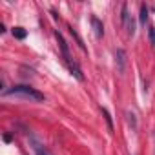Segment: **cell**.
Masks as SVG:
<instances>
[{
  "instance_id": "1",
  "label": "cell",
  "mask_w": 155,
  "mask_h": 155,
  "mask_svg": "<svg viewBox=\"0 0 155 155\" xmlns=\"http://www.w3.org/2000/svg\"><path fill=\"white\" fill-rule=\"evenodd\" d=\"M4 95H11V97H20V99H26V101H35V102H42V101H44V93L37 91L35 88L24 86V84L13 86L11 90L4 91Z\"/></svg>"
},
{
  "instance_id": "2",
  "label": "cell",
  "mask_w": 155,
  "mask_h": 155,
  "mask_svg": "<svg viewBox=\"0 0 155 155\" xmlns=\"http://www.w3.org/2000/svg\"><path fill=\"white\" fill-rule=\"evenodd\" d=\"M120 18H122L124 28H126V33H128V35H133V33H135V22H133L131 15L128 13V6H126V4L122 6V15H120Z\"/></svg>"
},
{
  "instance_id": "3",
  "label": "cell",
  "mask_w": 155,
  "mask_h": 155,
  "mask_svg": "<svg viewBox=\"0 0 155 155\" xmlns=\"http://www.w3.org/2000/svg\"><path fill=\"white\" fill-rule=\"evenodd\" d=\"M66 64H68V68H69L71 75L75 77L77 81H84V75H82V69H81V66L77 64L75 60H69V62H66Z\"/></svg>"
},
{
  "instance_id": "4",
  "label": "cell",
  "mask_w": 155,
  "mask_h": 155,
  "mask_svg": "<svg viewBox=\"0 0 155 155\" xmlns=\"http://www.w3.org/2000/svg\"><path fill=\"white\" fill-rule=\"evenodd\" d=\"M115 58H117V68L120 73H124L126 69V51L124 49H117L115 51Z\"/></svg>"
},
{
  "instance_id": "5",
  "label": "cell",
  "mask_w": 155,
  "mask_h": 155,
  "mask_svg": "<svg viewBox=\"0 0 155 155\" xmlns=\"http://www.w3.org/2000/svg\"><path fill=\"white\" fill-rule=\"evenodd\" d=\"M55 37H57V40H58V44H60V49H62V57H64V60H66V62H69V60H71V57H69V51H68V44H66L64 37H62L58 31L55 33Z\"/></svg>"
},
{
  "instance_id": "6",
  "label": "cell",
  "mask_w": 155,
  "mask_h": 155,
  "mask_svg": "<svg viewBox=\"0 0 155 155\" xmlns=\"http://www.w3.org/2000/svg\"><path fill=\"white\" fill-rule=\"evenodd\" d=\"M91 26H93V31H95V37H102L104 35V26H102V22L97 18V17H91Z\"/></svg>"
},
{
  "instance_id": "7",
  "label": "cell",
  "mask_w": 155,
  "mask_h": 155,
  "mask_svg": "<svg viewBox=\"0 0 155 155\" xmlns=\"http://www.w3.org/2000/svg\"><path fill=\"white\" fill-rule=\"evenodd\" d=\"M11 31H13V37H15V38H18V40H24V38L28 37V31H26L24 28H20V26L13 28Z\"/></svg>"
},
{
  "instance_id": "8",
  "label": "cell",
  "mask_w": 155,
  "mask_h": 155,
  "mask_svg": "<svg viewBox=\"0 0 155 155\" xmlns=\"http://www.w3.org/2000/svg\"><path fill=\"white\" fill-rule=\"evenodd\" d=\"M148 13H150V9L146 8V4H142V6H140V13H139V18H140V24H142V26L148 22Z\"/></svg>"
},
{
  "instance_id": "9",
  "label": "cell",
  "mask_w": 155,
  "mask_h": 155,
  "mask_svg": "<svg viewBox=\"0 0 155 155\" xmlns=\"http://www.w3.org/2000/svg\"><path fill=\"white\" fill-rule=\"evenodd\" d=\"M102 115H104V119H106V122H108L110 131H113V122H111V117H110V113H108V110H106V108H102Z\"/></svg>"
},
{
  "instance_id": "10",
  "label": "cell",
  "mask_w": 155,
  "mask_h": 155,
  "mask_svg": "<svg viewBox=\"0 0 155 155\" xmlns=\"http://www.w3.org/2000/svg\"><path fill=\"white\" fill-rule=\"evenodd\" d=\"M126 117H128V124H130L133 130H137V120H135V115H133L131 111H128V113H126Z\"/></svg>"
},
{
  "instance_id": "11",
  "label": "cell",
  "mask_w": 155,
  "mask_h": 155,
  "mask_svg": "<svg viewBox=\"0 0 155 155\" xmlns=\"http://www.w3.org/2000/svg\"><path fill=\"white\" fill-rule=\"evenodd\" d=\"M69 33H71V35H73V37H75V40H77V42H79V46H81V48H82V49H84V42H82V38H81V37H79V35H77V31H75V29H73V28H69Z\"/></svg>"
},
{
  "instance_id": "12",
  "label": "cell",
  "mask_w": 155,
  "mask_h": 155,
  "mask_svg": "<svg viewBox=\"0 0 155 155\" xmlns=\"http://www.w3.org/2000/svg\"><path fill=\"white\" fill-rule=\"evenodd\" d=\"M150 42L151 46H155V28H150Z\"/></svg>"
},
{
  "instance_id": "13",
  "label": "cell",
  "mask_w": 155,
  "mask_h": 155,
  "mask_svg": "<svg viewBox=\"0 0 155 155\" xmlns=\"http://www.w3.org/2000/svg\"><path fill=\"white\" fill-rule=\"evenodd\" d=\"M37 155H49V151L44 150V148H40V146H37Z\"/></svg>"
}]
</instances>
